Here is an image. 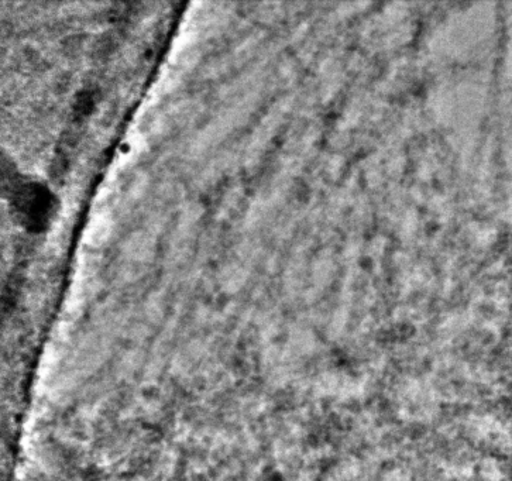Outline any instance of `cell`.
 <instances>
[{
    "label": "cell",
    "mask_w": 512,
    "mask_h": 481,
    "mask_svg": "<svg viewBox=\"0 0 512 481\" xmlns=\"http://www.w3.org/2000/svg\"><path fill=\"white\" fill-rule=\"evenodd\" d=\"M12 202L23 225L36 232L46 229L56 215V198L40 182H13Z\"/></svg>",
    "instance_id": "6da1fadb"
}]
</instances>
